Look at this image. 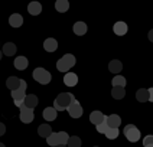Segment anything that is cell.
<instances>
[{"instance_id": "cell-1", "label": "cell", "mask_w": 153, "mask_h": 147, "mask_svg": "<svg viewBox=\"0 0 153 147\" xmlns=\"http://www.w3.org/2000/svg\"><path fill=\"white\" fill-rule=\"evenodd\" d=\"M74 100H75L74 94H71V92H61L56 97V100L53 101V108L56 111H65V110H68V107L71 105V103Z\"/></svg>"}, {"instance_id": "cell-2", "label": "cell", "mask_w": 153, "mask_h": 147, "mask_svg": "<svg viewBox=\"0 0 153 147\" xmlns=\"http://www.w3.org/2000/svg\"><path fill=\"white\" fill-rule=\"evenodd\" d=\"M68 140H69V136L68 133L65 131H58V133H52L49 137L46 138V143L49 146H67L68 144Z\"/></svg>"}, {"instance_id": "cell-3", "label": "cell", "mask_w": 153, "mask_h": 147, "mask_svg": "<svg viewBox=\"0 0 153 147\" xmlns=\"http://www.w3.org/2000/svg\"><path fill=\"white\" fill-rule=\"evenodd\" d=\"M74 65H75V56L71 55V53H67V55H64L61 59H58V62H56V69H58L59 72H68Z\"/></svg>"}, {"instance_id": "cell-4", "label": "cell", "mask_w": 153, "mask_h": 147, "mask_svg": "<svg viewBox=\"0 0 153 147\" xmlns=\"http://www.w3.org/2000/svg\"><path fill=\"white\" fill-rule=\"evenodd\" d=\"M33 78L35 81H38L39 84H42V85H46V84H49L51 82V74L46 71V69L43 68H36L33 71Z\"/></svg>"}, {"instance_id": "cell-5", "label": "cell", "mask_w": 153, "mask_h": 147, "mask_svg": "<svg viewBox=\"0 0 153 147\" xmlns=\"http://www.w3.org/2000/svg\"><path fill=\"white\" fill-rule=\"evenodd\" d=\"M124 136L127 137L128 141H131V143H136L140 140V131L137 127H134L133 124H128L124 127Z\"/></svg>"}, {"instance_id": "cell-6", "label": "cell", "mask_w": 153, "mask_h": 147, "mask_svg": "<svg viewBox=\"0 0 153 147\" xmlns=\"http://www.w3.org/2000/svg\"><path fill=\"white\" fill-rule=\"evenodd\" d=\"M35 118V114H33V110L32 108H27L25 105L20 107V121L25 123V124H29L32 123Z\"/></svg>"}, {"instance_id": "cell-7", "label": "cell", "mask_w": 153, "mask_h": 147, "mask_svg": "<svg viewBox=\"0 0 153 147\" xmlns=\"http://www.w3.org/2000/svg\"><path fill=\"white\" fill-rule=\"evenodd\" d=\"M67 111L69 112V115L72 117V118H79L81 115H82V107H81V104L78 103L76 100H74L71 105L68 107V110Z\"/></svg>"}, {"instance_id": "cell-8", "label": "cell", "mask_w": 153, "mask_h": 147, "mask_svg": "<svg viewBox=\"0 0 153 147\" xmlns=\"http://www.w3.org/2000/svg\"><path fill=\"white\" fill-rule=\"evenodd\" d=\"M107 120V115H104L101 111H98V110H95V111L91 112V115H90V121L95 124V126H98V124H101L102 121Z\"/></svg>"}, {"instance_id": "cell-9", "label": "cell", "mask_w": 153, "mask_h": 147, "mask_svg": "<svg viewBox=\"0 0 153 147\" xmlns=\"http://www.w3.org/2000/svg\"><path fill=\"white\" fill-rule=\"evenodd\" d=\"M107 124L110 129H119L120 124H121V118L117 114H111V115H107Z\"/></svg>"}, {"instance_id": "cell-10", "label": "cell", "mask_w": 153, "mask_h": 147, "mask_svg": "<svg viewBox=\"0 0 153 147\" xmlns=\"http://www.w3.org/2000/svg\"><path fill=\"white\" fill-rule=\"evenodd\" d=\"M38 103H39V100H38V97L33 94H29L25 97V101H23V105L25 107H27V108H32L33 110L35 107L38 105Z\"/></svg>"}, {"instance_id": "cell-11", "label": "cell", "mask_w": 153, "mask_h": 147, "mask_svg": "<svg viewBox=\"0 0 153 147\" xmlns=\"http://www.w3.org/2000/svg\"><path fill=\"white\" fill-rule=\"evenodd\" d=\"M27 12L32 15V16H38L41 12H42V4L39 1H30L29 6H27Z\"/></svg>"}, {"instance_id": "cell-12", "label": "cell", "mask_w": 153, "mask_h": 147, "mask_svg": "<svg viewBox=\"0 0 153 147\" xmlns=\"http://www.w3.org/2000/svg\"><path fill=\"white\" fill-rule=\"evenodd\" d=\"M64 82H65V85H68V86H75L76 84H78L76 74H74V72H67L65 77H64Z\"/></svg>"}, {"instance_id": "cell-13", "label": "cell", "mask_w": 153, "mask_h": 147, "mask_svg": "<svg viewBox=\"0 0 153 147\" xmlns=\"http://www.w3.org/2000/svg\"><path fill=\"white\" fill-rule=\"evenodd\" d=\"M43 48H45V51H48V52H55L58 49V42H56V39L48 38V39L43 42Z\"/></svg>"}, {"instance_id": "cell-14", "label": "cell", "mask_w": 153, "mask_h": 147, "mask_svg": "<svg viewBox=\"0 0 153 147\" xmlns=\"http://www.w3.org/2000/svg\"><path fill=\"white\" fill-rule=\"evenodd\" d=\"M113 30H114V33L119 35V36H123V35L127 33L128 27L127 25L124 23V22H117V23H114V27H113Z\"/></svg>"}, {"instance_id": "cell-15", "label": "cell", "mask_w": 153, "mask_h": 147, "mask_svg": "<svg viewBox=\"0 0 153 147\" xmlns=\"http://www.w3.org/2000/svg\"><path fill=\"white\" fill-rule=\"evenodd\" d=\"M56 115H58V111L53 107H48V108L43 110V118L46 121H53L56 118Z\"/></svg>"}, {"instance_id": "cell-16", "label": "cell", "mask_w": 153, "mask_h": 147, "mask_svg": "<svg viewBox=\"0 0 153 147\" xmlns=\"http://www.w3.org/2000/svg\"><path fill=\"white\" fill-rule=\"evenodd\" d=\"M9 23L12 27H20V26L23 25V17L20 16L19 13H13L10 19H9Z\"/></svg>"}, {"instance_id": "cell-17", "label": "cell", "mask_w": 153, "mask_h": 147, "mask_svg": "<svg viewBox=\"0 0 153 147\" xmlns=\"http://www.w3.org/2000/svg\"><path fill=\"white\" fill-rule=\"evenodd\" d=\"M38 134H39L41 137L48 138L52 134L51 126H49V124H42V126H39V127H38Z\"/></svg>"}, {"instance_id": "cell-18", "label": "cell", "mask_w": 153, "mask_h": 147, "mask_svg": "<svg viewBox=\"0 0 153 147\" xmlns=\"http://www.w3.org/2000/svg\"><path fill=\"white\" fill-rule=\"evenodd\" d=\"M1 52H3V55H6V56H13V55L16 53V45L12 42H7L3 46Z\"/></svg>"}, {"instance_id": "cell-19", "label": "cell", "mask_w": 153, "mask_h": 147, "mask_svg": "<svg viewBox=\"0 0 153 147\" xmlns=\"http://www.w3.org/2000/svg\"><path fill=\"white\" fill-rule=\"evenodd\" d=\"M108 69H110V72H113V74H119V72H121V69H123V64L119 59H113L108 64Z\"/></svg>"}, {"instance_id": "cell-20", "label": "cell", "mask_w": 153, "mask_h": 147, "mask_svg": "<svg viewBox=\"0 0 153 147\" xmlns=\"http://www.w3.org/2000/svg\"><path fill=\"white\" fill-rule=\"evenodd\" d=\"M6 85H7V88L10 91H15V89H17L19 85H20V79L17 77H9L7 81H6Z\"/></svg>"}, {"instance_id": "cell-21", "label": "cell", "mask_w": 153, "mask_h": 147, "mask_svg": "<svg viewBox=\"0 0 153 147\" xmlns=\"http://www.w3.org/2000/svg\"><path fill=\"white\" fill-rule=\"evenodd\" d=\"M55 9H56L59 13H65L69 9V1L68 0H56V1H55Z\"/></svg>"}, {"instance_id": "cell-22", "label": "cell", "mask_w": 153, "mask_h": 147, "mask_svg": "<svg viewBox=\"0 0 153 147\" xmlns=\"http://www.w3.org/2000/svg\"><path fill=\"white\" fill-rule=\"evenodd\" d=\"M111 95H113L114 100H121V98L126 95V89H124L123 86H113Z\"/></svg>"}, {"instance_id": "cell-23", "label": "cell", "mask_w": 153, "mask_h": 147, "mask_svg": "<svg viewBox=\"0 0 153 147\" xmlns=\"http://www.w3.org/2000/svg\"><path fill=\"white\" fill-rule=\"evenodd\" d=\"M15 68L19 69V71H23V69L27 68V58L25 56H17L15 59Z\"/></svg>"}, {"instance_id": "cell-24", "label": "cell", "mask_w": 153, "mask_h": 147, "mask_svg": "<svg viewBox=\"0 0 153 147\" xmlns=\"http://www.w3.org/2000/svg\"><path fill=\"white\" fill-rule=\"evenodd\" d=\"M87 32V25H85L84 22H76L75 25H74V33L78 35V36H82L85 35Z\"/></svg>"}, {"instance_id": "cell-25", "label": "cell", "mask_w": 153, "mask_h": 147, "mask_svg": "<svg viewBox=\"0 0 153 147\" xmlns=\"http://www.w3.org/2000/svg\"><path fill=\"white\" fill-rule=\"evenodd\" d=\"M136 98H137V101H140V103L149 101V91L147 89H139L136 92Z\"/></svg>"}, {"instance_id": "cell-26", "label": "cell", "mask_w": 153, "mask_h": 147, "mask_svg": "<svg viewBox=\"0 0 153 147\" xmlns=\"http://www.w3.org/2000/svg\"><path fill=\"white\" fill-rule=\"evenodd\" d=\"M127 84V81H126V78L121 77V75H117V77L113 78V86H126Z\"/></svg>"}, {"instance_id": "cell-27", "label": "cell", "mask_w": 153, "mask_h": 147, "mask_svg": "<svg viewBox=\"0 0 153 147\" xmlns=\"http://www.w3.org/2000/svg\"><path fill=\"white\" fill-rule=\"evenodd\" d=\"M68 147H81V138L74 136V137H69L68 140Z\"/></svg>"}, {"instance_id": "cell-28", "label": "cell", "mask_w": 153, "mask_h": 147, "mask_svg": "<svg viewBox=\"0 0 153 147\" xmlns=\"http://www.w3.org/2000/svg\"><path fill=\"white\" fill-rule=\"evenodd\" d=\"M120 134L119 129H108V131L105 133V137L110 138V140H114V138H117Z\"/></svg>"}, {"instance_id": "cell-29", "label": "cell", "mask_w": 153, "mask_h": 147, "mask_svg": "<svg viewBox=\"0 0 153 147\" xmlns=\"http://www.w3.org/2000/svg\"><path fill=\"white\" fill-rule=\"evenodd\" d=\"M95 129H97V131H98V133H102V134H105V133L108 131V129H110V127H108V124H107V120H105V121H102L101 124L95 126Z\"/></svg>"}, {"instance_id": "cell-30", "label": "cell", "mask_w": 153, "mask_h": 147, "mask_svg": "<svg viewBox=\"0 0 153 147\" xmlns=\"http://www.w3.org/2000/svg\"><path fill=\"white\" fill-rule=\"evenodd\" d=\"M153 144V136H146L145 138H143V146H152Z\"/></svg>"}, {"instance_id": "cell-31", "label": "cell", "mask_w": 153, "mask_h": 147, "mask_svg": "<svg viewBox=\"0 0 153 147\" xmlns=\"http://www.w3.org/2000/svg\"><path fill=\"white\" fill-rule=\"evenodd\" d=\"M147 91H149V101H150V103H153V86H152V88H149Z\"/></svg>"}, {"instance_id": "cell-32", "label": "cell", "mask_w": 153, "mask_h": 147, "mask_svg": "<svg viewBox=\"0 0 153 147\" xmlns=\"http://www.w3.org/2000/svg\"><path fill=\"white\" fill-rule=\"evenodd\" d=\"M4 131H6L4 124H3V123H0V136H3V134H4Z\"/></svg>"}, {"instance_id": "cell-33", "label": "cell", "mask_w": 153, "mask_h": 147, "mask_svg": "<svg viewBox=\"0 0 153 147\" xmlns=\"http://www.w3.org/2000/svg\"><path fill=\"white\" fill-rule=\"evenodd\" d=\"M149 39H150V42H153V29L149 32Z\"/></svg>"}, {"instance_id": "cell-34", "label": "cell", "mask_w": 153, "mask_h": 147, "mask_svg": "<svg viewBox=\"0 0 153 147\" xmlns=\"http://www.w3.org/2000/svg\"><path fill=\"white\" fill-rule=\"evenodd\" d=\"M1 56H3V52L0 51V59H1Z\"/></svg>"}, {"instance_id": "cell-35", "label": "cell", "mask_w": 153, "mask_h": 147, "mask_svg": "<svg viewBox=\"0 0 153 147\" xmlns=\"http://www.w3.org/2000/svg\"><path fill=\"white\" fill-rule=\"evenodd\" d=\"M0 147H4V144H3V143H0Z\"/></svg>"}, {"instance_id": "cell-36", "label": "cell", "mask_w": 153, "mask_h": 147, "mask_svg": "<svg viewBox=\"0 0 153 147\" xmlns=\"http://www.w3.org/2000/svg\"><path fill=\"white\" fill-rule=\"evenodd\" d=\"M56 147H67V146H56Z\"/></svg>"}, {"instance_id": "cell-37", "label": "cell", "mask_w": 153, "mask_h": 147, "mask_svg": "<svg viewBox=\"0 0 153 147\" xmlns=\"http://www.w3.org/2000/svg\"><path fill=\"white\" fill-rule=\"evenodd\" d=\"M146 147H153V144H152V146H146Z\"/></svg>"}]
</instances>
